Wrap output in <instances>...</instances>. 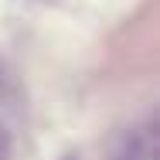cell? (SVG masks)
<instances>
[{"mask_svg":"<svg viewBox=\"0 0 160 160\" xmlns=\"http://www.w3.org/2000/svg\"><path fill=\"white\" fill-rule=\"evenodd\" d=\"M7 150H10V143H7V133L0 129V160H7Z\"/></svg>","mask_w":160,"mask_h":160,"instance_id":"1","label":"cell"}]
</instances>
